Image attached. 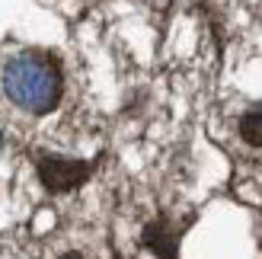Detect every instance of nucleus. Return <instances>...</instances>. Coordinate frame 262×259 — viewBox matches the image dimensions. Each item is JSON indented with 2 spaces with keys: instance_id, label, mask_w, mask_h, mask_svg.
I'll list each match as a JSON object with an SVG mask.
<instances>
[{
  "instance_id": "f257e3e1",
  "label": "nucleus",
  "mask_w": 262,
  "mask_h": 259,
  "mask_svg": "<svg viewBox=\"0 0 262 259\" xmlns=\"http://www.w3.org/2000/svg\"><path fill=\"white\" fill-rule=\"evenodd\" d=\"M61 71L42 55H16L4 68V93L13 106L32 115H45L61 99Z\"/></svg>"
},
{
  "instance_id": "f03ea898",
  "label": "nucleus",
  "mask_w": 262,
  "mask_h": 259,
  "mask_svg": "<svg viewBox=\"0 0 262 259\" xmlns=\"http://www.w3.org/2000/svg\"><path fill=\"white\" fill-rule=\"evenodd\" d=\"M90 173H93V163H83V160L38 157V176H42L48 192H71L77 186H83Z\"/></svg>"
},
{
  "instance_id": "7ed1b4c3",
  "label": "nucleus",
  "mask_w": 262,
  "mask_h": 259,
  "mask_svg": "<svg viewBox=\"0 0 262 259\" xmlns=\"http://www.w3.org/2000/svg\"><path fill=\"white\" fill-rule=\"evenodd\" d=\"M144 243L163 259H173L176 256V237L166 230V224H150L147 230H144Z\"/></svg>"
},
{
  "instance_id": "20e7f679",
  "label": "nucleus",
  "mask_w": 262,
  "mask_h": 259,
  "mask_svg": "<svg viewBox=\"0 0 262 259\" xmlns=\"http://www.w3.org/2000/svg\"><path fill=\"white\" fill-rule=\"evenodd\" d=\"M240 138L250 147H262V106H253L240 119Z\"/></svg>"
},
{
  "instance_id": "39448f33",
  "label": "nucleus",
  "mask_w": 262,
  "mask_h": 259,
  "mask_svg": "<svg viewBox=\"0 0 262 259\" xmlns=\"http://www.w3.org/2000/svg\"><path fill=\"white\" fill-rule=\"evenodd\" d=\"M61 259H83V256H80V253H64Z\"/></svg>"
}]
</instances>
